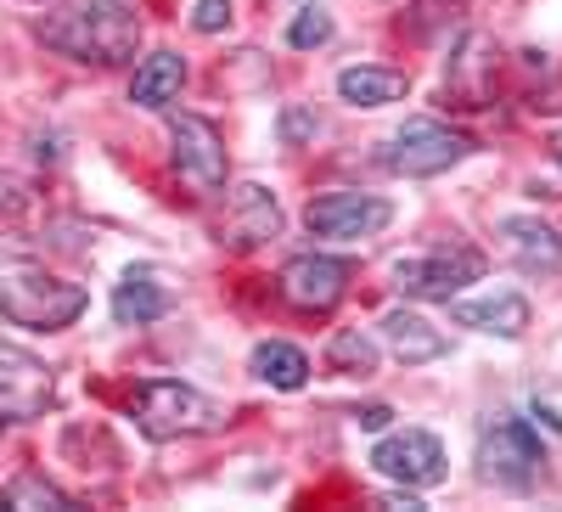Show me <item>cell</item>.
<instances>
[{
	"label": "cell",
	"instance_id": "26",
	"mask_svg": "<svg viewBox=\"0 0 562 512\" xmlns=\"http://www.w3.org/2000/svg\"><path fill=\"white\" fill-rule=\"evenodd\" d=\"M0 209H7V214L29 209V186H23L18 175H0Z\"/></svg>",
	"mask_w": 562,
	"mask_h": 512
},
{
	"label": "cell",
	"instance_id": "8",
	"mask_svg": "<svg viewBox=\"0 0 562 512\" xmlns=\"http://www.w3.org/2000/svg\"><path fill=\"white\" fill-rule=\"evenodd\" d=\"M349 282H355V265L349 259H333V254H293L288 265H281V276H276L281 299H288L293 310H304V315L338 310L344 293H349Z\"/></svg>",
	"mask_w": 562,
	"mask_h": 512
},
{
	"label": "cell",
	"instance_id": "3",
	"mask_svg": "<svg viewBox=\"0 0 562 512\" xmlns=\"http://www.w3.org/2000/svg\"><path fill=\"white\" fill-rule=\"evenodd\" d=\"M130 411H135V428L147 434L153 445L192 439V434H214V428L225 423V411H220L203 389L180 383V378H147V383H135Z\"/></svg>",
	"mask_w": 562,
	"mask_h": 512
},
{
	"label": "cell",
	"instance_id": "13",
	"mask_svg": "<svg viewBox=\"0 0 562 512\" xmlns=\"http://www.w3.org/2000/svg\"><path fill=\"white\" fill-rule=\"evenodd\" d=\"M371 468H378L383 479H394V485L428 490V485L445 479V445L428 428H400V434H389L378 450H371Z\"/></svg>",
	"mask_w": 562,
	"mask_h": 512
},
{
	"label": "cell",
	"instance_id": "12",
	"mask_svg": "<svg viewBox=\"0 0 562 512\" xmlns=\"http://www.w3.org/2000/svg\"><path fill=\"white\" fill-rule=\"evenodd\" d=\"M281 237V203L265 180H243V186H231V198H225V220H220V243L225 248H237V254H254L265 243Z\"/></svg>",
	"mask_w": 562,
	"mask_h": 512
},
{
	"label": "cell",
	"instance_id": "17",
	"mask_svg": "<svg viewBox=\"0 0 562 512\" xmlns=\"http://www.w3.org/2000/svg\"><path fill=\"white\" fill-rule=\"evenodd\" d=\"M169 304H175V293L158 270H130L113 288V321L119 327H153L158 315H169Z\"/></svg>",
	"mask_w": 562,
	"mask_h": 512
},
{
	"label": "cell",
	"instance_id": "25",
	"mask_svg": "<svg viewBox=\"0 0 562 512\" xmlns=\"http://www.w3.org/2000/svg\"><path fill=\"white\" fill-rule=\"evenodd\" d=\"M231 18H237V12H231V0H198V7H192V29L198 34H225Z\"/></svg>",
	"mask_w": 562,
	"mask_h": 512
},
{
	"label": "cell",
	"instance_id": "22",
	"mask_svg": "<svg viewBox=\"0 0 562 512\" xmlns=\"http://www.w3.org/2000/svg\"><path fill=\"white\" fill-rule=\"evenodd\" d=\"M326 366L344 371V378H371V371H378V344H371L360 327H344L333 338V349H326Z\"/></svg>",
	"mask_w": 562,
	"mask_h": 512
},
{
	"label": "cell",
	"instance_id": "10",
	"mask_svg": "<svg viewBox=\"0 0 562 512\" xmlns=\"http://www.w3.org/2000/svg\"><path fill=\"white\" fill-rule=\"evenodd\" d=\"M169 153H175V169L192 186H203V192H220L225 175H231L225 135L203 113H169Z\"/></svg>",
	"mask_w": 562,
	"mask_h": 512
},
{
	"label": "cell",
	"instance_id": "18",
	"mask_svg": "<svg viewBox=\"0 0 562 512\" xmlns=\"http://www.w3.org/2000/svg\"><path fill=\"white\" fill-rule=\"evenodd\" d=\"M180 85H186V57L180 52H153V57H140V68L130 79V102L140 113H164L180 97Z\"/></svg>",
	"mask_w": 562,
	"mask_h": 512
},
{
	"label": "cell",
	"instance_id": "2",
	"mask_svg": "<svg viewBox=\"0 0 562 512\" xmlns=\"http://www.w3.org/2000/svg\"><path fill=\"white\" fill-rule=\"evenodd\" d=\"M34 34L63 52L68 63H97V68H119L135 57L140 45V18L124 0H68V7H52Z\"/></svg>",
	"mask_w": 562,
	"mask_h": 512
},
{
	"label": "cell",
	"instance_id": "5",
	"mask_svg": "<svg viewBox=\"0 0 562 512\" xmlns=\"http://www.w3.org/2000/svg\"><path fill=\"white\" fill-rule=\"evenodd\" d=\"M467 153H473V135H461L439 119H405L389 142V169L405 180H428V175L456 169Z\"/></svg>",
	"mask_w": 562,
	"mask_h": 512
},
{
	"label": "cell",
	"instance_id": "23",
	"mask_svg": "<svg viewBox=\"0 0 562 512\" xmlns=\"http://www.w3.org/2000/svg\"><path fill=\"white\" fill-rule=\"evenodd\" d=\"M333 40V12L326 7H299V18L288 23V45L293 52H321Z\"/></svg>",
	"mask_w": 562,
	"mask_h": 512
},
{
	"label": "cell",
	"instance_id": "20",
	"mask_svg": "<svg viewBox=\"0 0 562 512\" xmlns=\"http://www.w3.org/2000/svg\"><path fill=\"white\" fill-rule=\"evenodd\" d=\"M254 378L259 383H270V389H304L310 383V355L299 349V344H288V338H265V344H254Z\"/></svg>",
	"mask_w": 562,
	"mask_h": 512
},
{
	"label": "cell",
	"instance_id": "14",
	"mask_svg": "<svg viewBox=\"0 0 562 512\" xmlns=\"http://www.w3.org/2000/svg\"><path fill=\"white\" fill-rule=\"evenodd\" d=\"M501 248L524 276H535V282L562 270V231L546 225L540 214H506L501 220Z\"/></svg>",
	"mask_w": 562,
	"mask_h": 512
},
{
	"label": "cell",
	"instance_id": "11",
	"mask_svg": "<svg viewBox=\"0 0 562 512\" xmlns=\"http://www.w3.org/2000/svg\"><path fill=\"white\" fill-rule=\"evenodd\" d=\"M389 220H394V203L389 198H371V192H321L304 209V225L315 231V237H338V243L378 237Z\"/></svg>",
	"mask_w": 562,
	"mask_h": 512
},
{
	"label": "cell",
	"instance_id": "6",
	"mask_svg": "<svg viewBox=\"0 0 562 512\" xmlns=\"http://www.w3.org/2000/svg\"><path fill=\"white\" fill-rule=\"evenodd\" d=\"M479 276H484V254L479 248H461V243L394 259V288L405 299H456L467 282H479Z\"/></svg>",
	"mask_w": 562,
	"mask_h": 512
},
{
	"label": "cell",
	"instance_id": "19",
	"mask_svg": "<svg viewBox=\"0 0 562 512\" xmlns=\"http://www.w3.org/2000/svg\"><path fill=\"white\" fill-rule=\"evenodd\" d=\"M411 90V74L400 68H383V63H360V68H344L338 74V97L349 108H389Z\"/></svg>",
	"mask_w": 562,
	"mask_h": 512
},
{
	"label": "cell",
	"instance_id": "29",
	"mask_svg": "<svg viewBox=\"0 0 562 512\" xmlns=\"http://www.w3.org/2000/svg\"><path fill=\"white\" fill-rule=\"evenodd\" d=\"M551 158H557V164H562V130H557V135H551Z\"/></svg>",
	"mask_w": 562,
	"mask_h": 512
},
{
	"label": "cell",
	"instance_id": "16",
	"mask_svg": "<svg viewBox=\"0 0 562 512\" xmlns=\"http://www.w3.org/2000/svg\"><path fill=\"white\" fill-rule=\"evenodd\" d=\"M383 344H389V355L394 360H405V366H428V360H439L445 349H450V338H445V327H434L422 310H389L383 321Z\"/></svg>",
	"mask_w": 562,
	"mask_h": 512
},
{
	"label": "cell",
	"instance_id": "1",
	"mask_svg": "<svg viewBox=\"0 0 562 512\" xmlns=\"http://www.w3.org/2000/svg\"><path fill=\"white\" fill-rule=\"evenodd\" d=\"M90 293L68 276H57L34 248L18 237H0V315L29 333H63L85 315Z\"/></svg>",
	"mask_w": 562,
	"mask_h": 512
},
{
	"label": "cell",
	"instance_id": "9",
	"mask_svg": "<svg viewBox=\"0 0 562 512\" xmlns=\"http://www.w3.org/2000/svg\"><path fill=\"white\" fill-rule=\"evenodd\" d=\"M52 394H57L52 366L29 355L23 344L0 338V423H34V416H45Z\"/></svg>",
	"mask_w": 562,
	"mask_h": 512
},
{
	"label": "cell",
	"instance_id": "7",
	"mask_svg": "<svg viewBox=\"0 0 562 512\" xmlns=\"http://www.w3.org/2000/svg\"><path fill=\"white\" fill-rule=\"evenodd\" d=\"M495 79H501V45L484 29H467L445 63V102L461 113H479L495 102Z\"/></svg>",
	"mask_w": 562,
	"mask_h": 512
},
{
	"label": "cell",
	"instance_id": "4",
	"mask_svg": "<svg viewBox=\"0 0 562 512\" xmlns=\"http://www.w3.org/2000/svg\"><path fill=\"white\" fill-rule=\"evenodd\" d=\"M546 445L524 416H490L479 428V479L501 490H529L540 479Z\"/></svg>",
	"mask_w": 562,
	"mask_h": 512
},
{
	"label": "cell",
	"instance_id": "27",
	"mask_svg": "<svg viewBox=\"0 0 562 512\" xmlns=\"http://www.w3.org/2000/svg\"><path fill=\"white\" fill-rule=\"evenodd\" d=\"M378 507H389V512H428V501L411 496V485H405V490H394V496H383Z\"/></svg>",
	"mask_w": 562,
	"mask_h": 512
},
{
	"label": "cell",
	"instance_id": "28",
	"mask_svg": "<svg viewBox=\"0 0 562 512\" xmlns=\"http://www.w3.org/2000/svg\"><path fill=\"white\" fill-rule=\"evenodd\" d=\"M389 416H394L389 405H360V411H355V423H360V428H371V434H378V428H389Z\"/></svg>",
	"mask_w": 562,
	"mask_h": 512
},
{
	"label": "cell",
	"instance_id": "21",
	"mask_svg": "<svg viewBox=\"0 0 562 512\" xmlns=\"http://www.w3.org/2000/svg\"><path fill=\"white\" fill-rule=\"evenodd\" d=\"M0 507H12V512H74V496L63 485H52L40 468H23L7 490H0Z\"/></svg>",
	"mask_w": 562,
	"mask_h": 512
},
{
	"label": "cell",
	"instance_id": "15",
	"mask_svg": "<svg viewBox=\"0 0 562 512\" xmlns=\"http://www.w3.org/2000/svg\"><path fill=\"white\" fill-rule=\"evenodd\" d=\"M456 327H473V333H490V338H524L529 333V299L524 293H479V299H456L450 304Z\"/></svg>",
	"mask_w": 562,
	"mask_h": 512
},
{
	"label": "cell",
	"instance_id": "24",
	"mask_svg": "<svg viewBox=\"0 0 562 512\" xmlns=\"http://www.w3.org/2000/svg\"><path fill=\"white\" fill-rule=\"evenodd\" d=\"M321 130V113L315 108H281V142H288V147H299V142H310V135Z\"/></svg>",
	"mask_w": 562,
	"mask_h": 512
}]
</instances>
